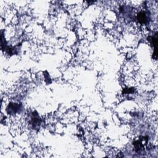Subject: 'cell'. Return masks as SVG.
I'll return each mask as SVG.
<instances>
[{"label":"cell","mask_w":158,"mask_h":158,"mask_svg":"<svg viewBox=\"0 0 158 158\" xmlns=\"http://www.w3.org/2000/svg\"><path fill=\"white\" fill-rule=\"evenodd\" d=\"M21 105L17 103H10L6 108V111L9 114L17 113L21 109Z\"/></svg>","instance_id":"1"},{"label":"cell","mask_w":158,"mask_h":158,"mask_svg":"<svg viewBox=\"0 0 158 158\" xmlns=\"http://www.w3.org/2000/svg\"><path fill=\"white\" fill-rule=\"evenodd\" d=\"M41 123V119L39 117L38 114L36 112H34L32 114V124L33 126V127L36 128L37 127H38Z\"/></svg>","instance_id":"2"},{"label":"cell","mask_w":158,"mask_h":158,"mask_svg":"<svg viewBox=\"0 0 158 158\" xmlns=\"http://www.w3.org/2000/svg\"><path fill=\"white\" fill-rule=\"evenodd\" d=\"M137 19L141 24H146L148 22V18L145 12L141 11L137 15Z\"/></svg>","instance_id":"3"}]
</instances>
